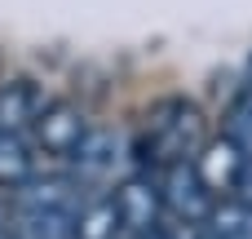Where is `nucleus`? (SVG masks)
<instances>
[{
    "instance_id": "17",
    "label": "nucleus",
    "mask_w": 252,
    "mask_h": 239,
    "mask_svg": "<svg viewBox=\"0 0 252 239\" xmlns=\"http://www.w3.org/2000/svg\"><path fill=\"white\" fill-rule=\"evenodd\" d=\"M0 226H4V208H0Z\"/></svg>"
},
{
    "instance_id": "6",
    "label": "nucleus",
    "mask_w": 252,
    "mask_h": 239,
    "mask_svg": "<svg viewBox=\"0 0 252 239\" xmlns=\"http://www.w3.org/2000/svg\"><path fill=\"white\" fill-rule=\"evenodd\" d=\"M84 133H89V124H84L80 106H71V102H49L44 115L35 120V137H40V146L53 151V155H62V160H71V151L84 142Z\"/></svg>"
},
{
    "instance_id": "1",
    "label": "nucleus",
    "mask_w": 252,
    "mask_h": 239,
    "mask_svg": "<svg viewBox=\"0 0 252 239\" xmlns=\"http://www.w3.org/2000/svg\"><path fill=\"white\" fill-rule=\"evenodd\" d=\"M208 146V133H204V111L186 98H173V102H159L151 111V124H146V151L155 164L173 169V164H190L199 160V151Z\"/></svg>"
},
{
    "instance_id": "5",
    "label": "nucleus",
    "mask_w": 252,
    "mask_h": 239,
    "mask_svg": "<svg viewBox=\"0 0 252 239\" xmlns=\"http://www.w3.org/2000/svg\"><path fill=\"white\" fill-rule=\"evenodd\" d=\"M120 160H124V137L115 133V129H102V124H89V133H84V142L71 151V177H80V182H106L115 169H120Z\"/></svg>"
},
{
    "instance_id": "12",
    "label": "nucleus",
    "mask_w": 252,
    "mask_h": 239,
    "mask_svg": "<svg viewBox=\"0 0 252 239\" xmlns=\"http://www.w3.org/2000/svg\"><path fill=\"white\" fill-rule=\"evenodd\" d=\"M31 177V151L22 133H0V186H22Z\"/></svg>"
},
{
    "instance_id": "8",
    "label": "nucleus",
    "mask_w": 252,
    "mask_h": 239,
    "mask_svg": "<svg viewBox=\"0 0 252 239\" xmlns=\"http://www.w3.org/2000/svg\"><path fill=\"white\" fill-rule=\"evenodd\" d=\"M49 102H40L31 80H13L0 89V133H22L27 124H35L44 115Z\"/></svg>"
},
{
    "instance_id": "10",
    "label": "nucleus",
    "mask_w": 252,
    "mask_h": 239,
    "mask_svg": "<svg viewBox=\"0 0 252 239\" xmlns=\"http://www.w3.org/2000/svg\"><path fill=\"white\" fill-rule=\"evenodd\" d=\"M75 235L80 239H115L120 235V208H115V195H97L80 208L75 217Z\"/></svg>"
},
{
    "instance_id": "7",
    "label": "nucleus",
    "mask_w": 252,
    "mask_h": 239,
    "mask_svg": "<svg viewBox=\"0 0 252 239\" xmlns=\"http://www.w3.org/2000/svg\"><path fill=\"white\" fill-rule=\"evenodd\" d=\"M244 164H248V155H244L230 137L208 142V146L199 151V160H195V169H199V177L208 182V191H213V195H217V191H235V186H239Z\"/></svg>"
},
{
    "instance_id": "4",
    "label": "nucleus",
    "mask_w": 252,
    "mask_h": 239,
    "mask_svg": "<svg viewBox=\"0 0 252 239\" xmlns=\"http://www.w3.org/2000/svg\"><path fill=\"white\" fill-rule=\"evenodd\" d=\"M159 186H164V208H168L177 222H186V226L204 222V226H208L217 200H213L208 182L199 177L195 160H190V164H173V169H164V182H159Z\"/></svg>"
},
{
    "instance_id": "16",
    "label": "nucleus",
    "mask_w": 252,
    "mask_h": 239,
    "mask_svg": "<svg viewBox=\"0 0 252 239\" xmlns=\"http://www.w3.org/2000/svg\"><path fill=\"white\" fill-rule=\"evenodd\" d=\"M0 239H13V235H9V226H0Z\"/></svg>"
},
{
    "instance_id": "3",
    "label": "nucleus",
    "mask_w": 252,
    "mask_h": 239,
    "mask_svg": "<svg viewBox=\"0 0 252 239\" xmlns=\"http://www.w3.org/2000/svg\"><path fill=\"white\" fill-rule=\"evenodd\" d=\"M115 208H120V231L128 239L155 235L159 231V208H164V186L146 173H133L115 186Z\"/></svg>"
},
{
    "instance_id": "11",
    "label": "nucleus",
    "mask_w": 252,
    "mask_h": 239,
    "mask_svg": "<svg viewBox=\"0 0 252 239\" xmlns=\"http://www.w3.org/2000/svg\"><path fill=\"white\" fill-rule=\"evenodd\" d=\"M208 231L217 239H252V204L244 200H221L208 217Z\"/></svg>"
},
{
    "instance_id": "14",
    "label": "nucleus",
    "mask_w": 252,
    "mask_h": 239,
    "mask_svg": "<svg viewBox=\"0 0 252 239\" xmlns=\"http://www.w3.org/2000/svg\"><path fill=\"white\" fill-rule=\"evenodd\" d=\"M235 200H244V204H252V160L244 164V173H239V186H235Z\"/></svg>"
},
{
    "instance_id": "2",
    "label": "nucleus",
    "mask_w": 252,
    "mask_h": 239,
    "mask_svg": "<svg viewBox=\"0 0 252 239\" xmlns=\"http://www.w3.org/2000/svg\"><path fill=\"white\" fill-rule=\"evenodd\" d=\"M84 204H89L84 182L71 173H31L13 191V213H71V217H80Z\"/></svg>"
},
{
    "instance_id": "15",
    "label": "nucleus",
    "mask_w": 252,
    "mask_h": 239,
    "mask_svg": "<svg viewBox=\"0 0 252 239\" xmlns=\"http://www.w3.org/2000/svg\"><path fill=\"white\" fill-rule=\"evenodd\" d=\"M195 239H217V235H213V231H199V235H195Z\"/></svg>"
},
{
    "instance_id": "13",
    "label": "nucleus",
    "mask_w": 252,
    "mask_h": 239,
    "mask_svg": "<svg viewBox=\"0 0 252 239\" xmlns=\"http://www.w3.org/2000/svg\"><path fill=\"white\" fill-rule=\"evenodd\" d=\"M226 137L252 160V84L235 98V106H230V115H226Z\"/></svg>"
},
{
    "instance_id": "9",
    "label": "nucleus",
    "mask_w": 252,
    "mask_h": 239,
    "mask_svg": "<svg viewBox=\"0 0 252 239\" xmlns=\"http://www.w3.org/2000/svg\"><path fill=\"white\" fill-rule=\"evenodd\" d=\"M13 239H80L71 213H13Z\"/></svg>"
}]
</instances>
